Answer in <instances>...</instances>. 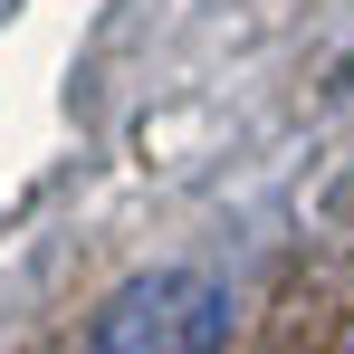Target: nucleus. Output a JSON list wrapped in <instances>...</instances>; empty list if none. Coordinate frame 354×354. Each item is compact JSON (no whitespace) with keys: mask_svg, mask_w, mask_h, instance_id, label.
Masks as SVG:
<instances>
[{"mask_svg":"<svg viewBox=\"0 0 354 354\" xmlns=\"http://www.w3.org/2000/svg\"><path fill=\"white\" fill-rule=\"evenodd\" d=\"M221 345H230V288L211 268H144L86 326V354H221Z\"/></svg>","mask_w":354,"mask_h":354,"instance_id":"obj_1","label":"nucleus"}]
</instances>
